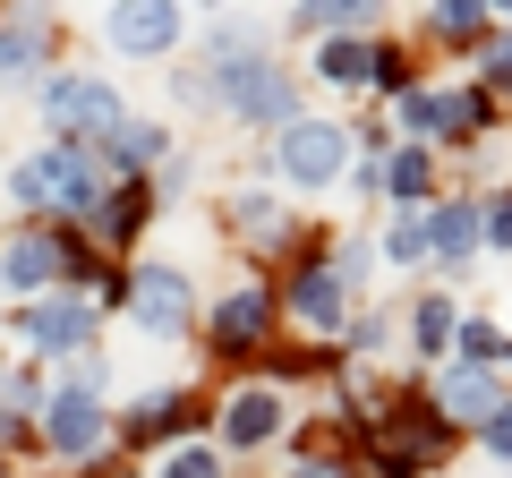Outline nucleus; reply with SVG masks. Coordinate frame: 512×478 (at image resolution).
<instances>
[{
  "mask_svg": "<svg viewBox=\"0 0 512 478\" xmlns=\"http://www.w3.org/2000/svg\"><path fill=\"white\" fill-rule=\"evenodd\" d=\"M43 444H52L60 461H94L111 444V419H103V402H94V368H77L60 393H43Z\"/></svg>",
  "mask_w": 512,
  "mask_h": 478,
  "instance_id": "5",
  "label": "nucleus"
},
{
  "mask_svg": "<svg viewBox=\"0 0 512 478\" xmlns=\"http://www.w3.org/2000/svg\"><path fill=\"white\" fill-rule=\"evenodd\" d=\"M453 359H461V368H504V359H512V342L487 325V316H461V333H453Z\"/></svg>",
  "mask_w": 512,
  "mask_h": 478,
  "instance_id": "23",
  "label": "nucleus"
},
{
  "mask_svg": "<svg viewBox=\"0 0 512 478\" xmlns=\"http://www.w3.org/2000/svg\"><path fill=\"white\" fill-rule=\"evenodd\" d=\"M367 86L393 94V103L410 94V52H402V43H384V35H376V77H367Z\"/></svg>",
  "mask_w": 512,
  "mask_h": 478,
  "instance_id": "27",
  "label": "nucleus"
},
{
  "mask_svg": "<svg viewBox=\"0 0 512 478\" xmlns=\"http://www.w3.org/2000/svg\"><path fill=\"white\" fill-rule=\"evenodd\" d=\"M9 205L18 214H69V231L103 205V154L94 146H35L18 171H9Z\"/></svg>",
  "mask_w": 512,
  "mask_h": 478,
  "instance_id": "1",
  "label": "nucleus"
},
{
  "mask_svg": "<svg viewBox=\"0 0 512 478\" xmlns=\"http://www.w3.org/2000/svg\"><path fill=\"white\" fill-rule=\"evenodd\" d=\"M427 231H436V257H444V265H470L478 239H487V205L453 197V205H436V214H427Z\"/></svg>",
  "mask_w": 512,
  "mask_h": 478,
  "instance_id": "14",
  "label": "nucleus"
},
{
  "mask_svg": "<svg viewBox=\"0 0 512 478\" xmlns=\"http://www.w3.org/2000/svg\"><path fill=\"white\" fill-rule=\"evenodd\" d=\"M274 282H239L231 299H214V316H205V342H214V359H256V350H274Z\"/></svg>",
  "mask_w": 512,
  "mask_h": 478,
  "instance_id": "6",
  "label": "nucleus"
},
{
  "mask_svg": "<svg viewBox=\"0 0 512 478\" xmlns=\"http://www.w3.org/2000/svg\"><path fill=\"white\" fill-rule=\"evenodd\" d=\"M282 419H291V410H282V393H274V385H248V393H231V402H222V444H231V453H256V444L282 436Z\"/></svg>",
  "mask_w": 512,
  "mask_h": 478,
  "instance_id": "13",
  "label": "nucleus"
},
{
  "mask_svg": "<svg viewBox=\"0 0 512 478\" xmlns=\"http://www.w3.org/2000/svg\"><path fill=\"white\" fill-rule=\"evenodd\" d=\"M231 231L248 239V248H282V239H291V205L265 197V188H248V197H231Z\"/></svg>",
  "mask_w": 512,
  "mask_h": 478,
  "instance_id": "17",
  "label": "nucleus"
},
{
  "mask_svg": "<svg viewBox=\"0 0 512 478\" xmlns=\"http://www.w3.org/2000/svg\"><path fill=\"white\" fill-rule=\"evenodd\" d=\"M52 60V18H9L0 26V86H18Z\"/></svg>",
  "mask_w": 512,
  "mask_h": 478,
  "instance_id": "16",
  "label": "nucleus"
},
{
  "mask_svg": "<svg viewBox=\"0 0 512 478\" xmlns=\"http://www.w3.org/2000/svg\"><path fill=\"white\" fill-rule=\"evenodd\" d=\"M350 350H384V316H359L350 325Z\"/></svg>",
  "mask_w": 512,
  "mask_h": 478,
  "instance_id": "31",
  "label": "nucleus"
},
{
  "mask_svg": "<svg viewBox=\"0 0 512 478\" xmlns=\"http://www.w3.org/2000/svg\"><path fill=\"white\" fill-rule=\"evenodd\" d=\"M282 308H291L308 333H342V325H350V282H342V265H333V257H308L291 282H282Z\"/></svg>",
  "mask_w": 512,
  "mask_h": 478,
  "instance_id": "8",
  "label": "nucleus"
},
{
  "mask_svg": "<svg viewBox=\"0 0 512 478\" xmlns=\"http://www.w3.org/2000/svg\"><path fill=\"white\" fill-rule=\"evenodd\" d=\"M291 26L342 43V35H376V9H367V0H308V9H291Z\"/></svg>",
  "mask_w": 512,
  "mask_h": 478,
  "instance_id": "18",
  "label": "nucleus"
},
{
  "mask_svg": "<svg viewBox=\"0 0 512 478\" xmlns=\"http://www.w3.org/2000/svg\"><path fill=\"white\" fill-rule=\"evenodd\" d=\"M188 419H197V402H188V393H146V402L120 410V436H128V444H163V436H180Z\"/></svg>",
  "mask_w": 512,
  "mask_h": 478,
  "instance_id": "15",
  "label": "nucleus"
},
{
  "mask_svg": "<svg viewBox=\"0 0 512 478\" xmlns=\"http://www.w3.org/2000/svg\"><path fill=\"white\" fill-rule=\"evenodd\" d=\"M453 333H461L453 299H436V291H427L419 308H410V342H419V359H436V350H453Z\"/></svg>",
  "mask_w": 512,
  "mask_h": 478,
  "instance_id": "22",
  "label": "nucleus"
},
{
  "mask_svg": "<svg viewBox=\"0 0 512 478\" xmlns=\"http://www.w3.org/2000/svg\"><path fill=\"white\" fill-rule=\"evenodd\" d=\"M316 77H325V86H367V77H376V35L325 43V52H316Z\"/></svg>",
  "mask_w": 512,
  "mask_h": 478,
  "instance_id": "19",
  "label": "nucleus"
},
{
  "mask_svg": "<svg viewBox=\"0 0 512 478\" xmlns=\"http://www.w3.org/2000/svg\"><path fill=\"white\" fill-rule=\"evenodd\" d=\"M146 222H154V188L146 180H120V188H103V205H94L86 222H77V239L103 257V248H128ZM60 231H69V222H60Z\"/></svg>",
  "mask_w": 512,
  "mask_h": 478,
  "instance_id": "10",
  "label": "nucleus"
},
{
  "mask_svg": "<svg viewBox=\"0 0 512 478\" xmlns=\"http://www.w3.org/2000/svg\"><path fill=\"white\" fill-rule=\"evenodd\" d=\"M43 120H52L69 146H94V137H120L128 129V111H120V94H111V77H86V69H69V77H43Z\"/></svg>",
  "mask_w": 512,
  "mask_h": 478,
  "instance_id": "2",
  "label": "nucleus"
},
{
  "mask_svg": "<svg viewBox=\"0 0 512 478\" xmlns=\"http://www.w3.org/2000/svg\"><path fill=\"white\" fill-rule=\"evenodd\" d=\"M128 316H137V333H154V342H180L188 316H197L188 274L180 265H137V274H128Z\"/></svg>",
  "mask_w": 512,
  "mask_h": 478,
  "instance_id": "7",
  "label": "nucleus"
},
{
  "mask_svg": "<svg viewBox=\"0 0 512 478\" xmlns=\"http://www.w3.org/2000/svg\"><path fill=\"white\" fill-rule=\"evenodd\" d=\"M103 35L120 43V52L154 60V52L180 43V9H171V0H128V9H111V18H103Z\"/></svg>",
  "mask_w": 512,
  "mask_h": 478,
  "instance_id": "12",
  "label": "nucleus"
},
{
  "mask_svg": "<svg viewBox=\"0 0 512 478\" xmlns=\"http://www.w3.org/2000/svg\"><path fill=\"white\" fill-rule=\"evenodd\" d=\"M94 333H103V316H94V299L77 291H52L26 308V342L43 350V359H69V350H94Z\"/></svg>",
  "mask_w": 512,
  "mask_h": 478,
  "instance_id": "9",
  "label": "nucleus"
},
{
  "mask_svg": "<svg viewBox=\"0 0 512 478\" xmlns=\"http://www.w3.org/2000/svg\"><path fill=\"white\" fill-rule=\"evenodd\" d=\"M384 188H393L402 214H410V205L436 188V154H427V146H393V154H384Z\"/></svg>",
  "mask_w": 512,
  "mask_h": 478,
  "instance_id": "21",
  "label": "nucleus"
},
{
  "mask_svg": "<svg viewBox=\"0 0 512 478\" xmlns=\"http://www.w3.org/2000/svg\"><path fill=\"white\" fill-rule=\"evenodd\" d=\"M487 248H512V188L487 205Z\"/></svg>",
  "mask_w": 512,
  "mask_h": 478,
  "instance_id": "30",
  "label": "nucleus"
},
{
  "mask_svg": "<svg viewBox=\"0 0 512 478\" xmlns=\"http://www.w3.org/2000/svg\"><path fill=\"white\" fill-rule=\"evenodd\" d=\"M504 478H512V470H504Z\"/></svg>",
  "mask_w": 512,
  "mask_h": 478,
  "instance_id": "32",
  "label": "nucleus"
},
{
  "mask_svg": "<svg viewBox=\"0 0 512 478\" xmlns=\"http://www.w3.org/2000/svg\"><path fill=\"white\" fill-rule=\"evenodd\" d=\"M504 402H512V393H504L495 368H444V385H436V419L444 427H487Z\"/></svg>",
  "mask_w": 512,
  "mask_h": 478,
  "instance_id": "11",
  "label": "nucleus"
},
{
  "mask_svg": "<svg viewBox=\"0 0 512 478\" xmlns=\"http://www.w3.org/2000/svg\"><path fill=\"white\" fill-rule=\"evenodd\" d=\"M436 35L444 43H487V9H478V0H444V9H436Z\"/></svg>",
  "mask_w": 512,
  "mask_h": 478,
  "instance_id": "25",
  "label": "nucleus"
},
{
  "mask_svg": "<svg viewBox=\"0 0 512 478\" xmlns=\"http://www.w3.org/2000/svg\"><path fill=\"white\" fill-rule=\"evenodd\" d=\"M478 86H487V94H512V26L478 43Z\"/></svg>",
  "mask_w": 512,
  "mask_h": 478,
  "instance_id": "26",
  "label": "nucleus"
},
{
  "mask_svg": "<svg viewBox=\"0 0 512 478\" xmlns=\"http://www.w3.org/2000/svg\"><path fill=\"white\" fill-rule=\"evenodd\" d=\"M154 478H222V453H214V444H180Z\"/></svg>",
  "mask_w": 512,
  "mask_h": 478,
  "instance_id": "28",
  "label": "nucleus"
},
{
  "mask_svg": "<svg viewBox=\"0 0 512 478\" xmlns=\"http://www.w3.org/2000/svg\"><path fill=\"white\" fill-rule=\"evenodd\" d=\"M478 444H487V453H495V461H512V402H504V410H495V419H487V427H478Z\"/></svg>",
  "mask_w": 512,
  "mask_h": 478,
  "instance_id": "29",
  "label": "nucleus"
},
{
  "mask_svg": "<svg viewBox=\"0 0 512 478\" xmlns=\"http://www.w3.org/2000/svg\"><path fill=\"white\" fill-rule=\"evenodd\" d=\"M163 146H171V137H163V120H128V129H120V137H111V146H103V163L137 180V171H146V163H163Z\"/></svg>",
  "mask_w": 512,
  "mask_h": 478,
  "instance_id": "20",
  "label": "nucleus"
},
{
  "mask_svg": "<svg viewBox=\"0 0 512 478\" xmlns=\"http://www.w3.org/2000/svg\"><path fill=\"white\" fill-rule=\"evenodd\" d=\"M60 282H69V231L26 222V231L0 239V291H18L26 308H35V299H52Z\"/></svg>",
  "mask_w": 512,
  "mask_h": 478,
  "instance_id": "4",
  "label": "nucleus"
},
{
  "mask_svg": "<svg viewBox=\"0 0 512 478\" xmlns=\"http://www.w3.org/2000/svg\"><path fill=\"white\" fill-rule=\"evenodd\" d=\"M384 257H393V265H427V257H436V231H427V214H393V231H384Z\"/></svg>",
  "mask_w": 512,
  "mask_h": 478,
  "instance_id": "24",
  "label": "nucleus"
},
{
  "mask_svg": "<svg viewBox=\"0 0 512 478\" xmlns=\"http://www.w3.org/2000/svg\"><path fill=\"white\" fill-rule=\"evenodd\" d=\"M350 163H359V137H350L342 120H291V129L274 137V171L291 188H333Z\"/></svg>",
  "mask_w": 512,
  "mask_h": 478,
  "instance_id": "3",
  "label": "nucleus"
}]
</instances>
